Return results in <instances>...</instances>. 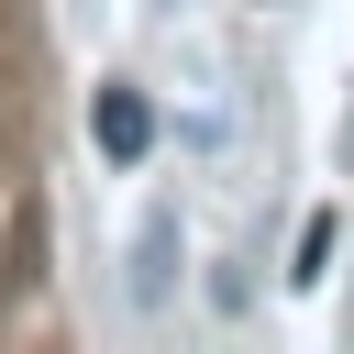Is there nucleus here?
Masks as SVG:
<instances>
[{
	"label": "nucleus",
	"mask_w": 354,
	"mask_h": 354,
	"mask_svg": "<svg viewBox=\"0 0 354 354\" xmlns=\"http://www.w3.org/2000/svg\"><path fill=\"white\" fill-rule=\"evenodd\" d=\"M100 155L111 166H144L155 155V100L144 88H100Z\"/></svg>",
	"instance_id": "obj_1"
},
{
	"label": "nucleus",
	"mask_w": 354,
	"mask_h": 354,
	"mask_svg": "<svg viewBox=\"0 0 354 354\" xmlns=\"http://www.w3.org/2000/svg\"><path fill=\"white\" fill-rule=\"evenodd\" d=\"M166 266H177V221L155 210V221H144V243H133V299H144V310L166 299Z\"/></svg>",
	"instance_id": "obj_2"
},
{
	"label": "nucleus",
	"mask_w": 354,
	"mask_h": 354,
	"mask_svg": "<svg viewBox=\"0 0 354 354\" xmlns=\"http://www.w3.org/2000/svg\"><path fill=\"white\" fill-rule=\"evenodd\" d=\"M321 266H332V210H321V221L299 232V266H288V277H321Z\"/></svg>",
	"instance_id": "obj_3"
}]
</instances>
